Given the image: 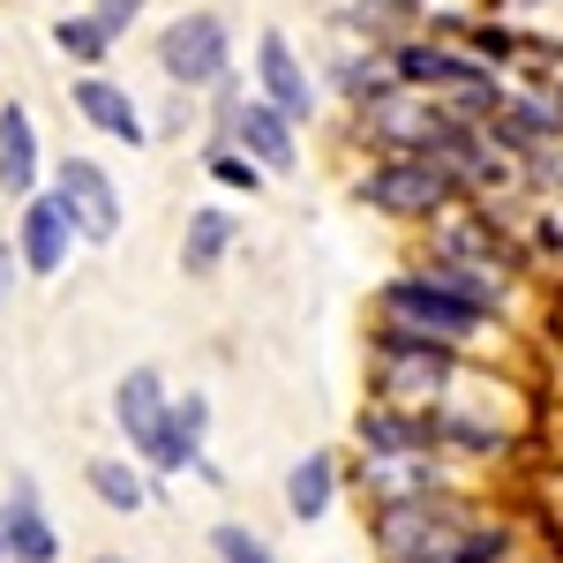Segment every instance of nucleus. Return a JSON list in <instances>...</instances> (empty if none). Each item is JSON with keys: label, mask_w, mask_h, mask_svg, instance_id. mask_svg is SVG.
Listing matches in <instances>:
<instances>
[{"label": "nucleus", "mask_w": 563, "mask_h": 563, "mask_svg": "<svg viewBox=\"0 0 563 563\" xmlns=\"http://www.w3.org/2000/svg\"><path fill=\"white\" fill-rule=\"evenodd\" d=\"M203 174H211L218 188H233V196H256L263 180H271L256 158H249V151H233V143H203Z\"/></svg>", "instance_id": "25"}, {"label": "nucleus", "mask_w": 563, "mask_h": 563, "mask_svg": "<svg viewBox=\"0 0 563 563\" xmlns=\"http://www.w3.org/2000/svg\"><path fill=\"white\" fill-rule=\"evenodd\" d=\"M188 121H196V98L174 90V98H166V113H158V135H188Z\"/></svg>", "instance_id": "27"}, {"label": "nucleus", "mask_w": 563, "mask_h": 563, "mask_svg": "<svg viewBox=\"0 0 563 563\" xmlns=\"http://www.w3.org/2000/svg\"><path fill=\"white\" fill-rule=\"evenodd\" d=\"M376 323L384 331H406V339H429V346H451V353H466V361L481 346H496V331H504L496 308H474V301H459V294H443L413 263L390 271L384 286H376Z\"/></svg>", "instance_id": "2"}, {"label": "nucleus", "mask_w": 563, "mask_h": 563, "mask_svg": "<svg viewBox=\"0 0 563 563\" xmlns=\"http://www.w3.org/2000/svg\"><path fill=\"white\" fill-rule=\"evenodd\" d=\"M203 435H211V398H203V390H180L174 413H166V429L135 451V466H143L151 481L203 474V466H211V459H203Z\"/></svg>", "instance_id": "9"}, {"label": "nucleus", "mask_w": 563, "mask_h": 563, "mask_svg": "<svg viewBox=\"0 0 563 563\" xmlns=\"http://www.w3.org/2000/svg\"><path fill=\"white\" fill-rule=\"evenodd\" d=\"M0 563H8V533H0Z\"/></svg>", "instance_id": "31"}, {"label": "nucleus", "mask_w": 563, "mask_h": 563, "mask_svg": "<svg viewBox=\"0 0 563 563\" xmlns=\"http://www.w3.org/2000/svg\"><path fill=\"white\" fill-rule=\"evenodd\" d=\"M549 98H556V113H563V76H549Z\"/></svg>", "instance_id": "29"}, {"label": "nucleus", "mask_w": 563, "mask_h": 563, "mask_svg": "<svg viewBox=\"0 0 563 563\" xmlns=\"http://www.w3.org/2000/svg\"><path fill=\"white\" fill-rule=\"evenodd\" d=\"M166 413H174V390L158 368H129L121 384H113V429L129 435V451H143L151 435L166 429Z\"/></svg>", "instance_id": "17"}, {"label": "nucleus", "mask_w": 563, "mask_h": 563, "mask_svg": "<svg viewBox=\"0 0 563 563\" xmlns=\"http://www.w3.org/2000/svg\"><path fill=\"white\" fill-rule=\"evenodd\" d=\"M53 196H60V211L76 218V233H84L90 249H106L113 233H121V188H113V174L98 166V158H60L53 166V180H45Z\"/></svg>", "instance_id": "7"}, {"label": "nucleus", "mask_w": 563, "mask_h": 563, "mask_svg": "<svg viewBox=\"0 0 563 563\" xmlns=\"http://www.w3.org/2000/svg\"><path fill=\"white\" fill-rule=\"evenodd\" d=\"M353 496L368 511H390V504H421V496H443V488H466V474L451 459H361L353 466Z\"/></svg>", "instance_id": "8"}, {"label": "nucleus", "mask_w": 563, "mask_h": 563, "mask_svg": "<svg viewBox=\"0 0 563 563\" xmlns=\"http://www.w3.org/2000/svg\"><path fill=\"white\" fill-rule=\"evenodd\" d=\"M53 45H60V60H68V68H84V76H106V60H113V31H106V23H98V15H60V23H53Z\"/></svg>", "instance_id": "22"}, {"label": "nucleus", "mask_w": 563, "mask_h": 563, "mask_svg": "<svg viewBox=\"0 0 563 563\" xmlns=\"http://www.w3.org/2000/svg\"><path fill=\"white\" fill-rule=\"evenodd\" d=\"M353 451L361 459H443L435 451V413H398V406H361L353 413Z\"/></svg>", "instance_id": "12"}, {"label": "nucleus", "mask_w": 563, "mask_h": 563, "mask_svg": "<svg viewBox=\"0 0 563 563\" xmlns=\"http://www.w3.org/2000/svg\"><path fill=\"white\" fill-rule=\"evenodd\" d=\"M15 278H23V256H15V241H0V308L15 294Z\"/></svg>", "instance_id": "28"}, {"label": "nucleus", "mask_w": 563, "mask_h": 563, "mask_svg": "<svg viewBox=\"0 0 563 563\" xmlns=\"http://www.w3.org/2000/svg\"><path fill=\"white\" fill-rule=\"evenodd\" d=\"M158 76L174 90H188V98H203L211 84H225V76H233V31H225V15H211V8L174 15V23L158 31Z\"/></svg>", "instance_id": "5"}, {"label": "nucleus", "mask_w": 563, "mask_h": 563, "mask_svg": "<svg viewBox=\"0 0 563 563\" xmlns=\"http://www.w3.org/2000/svg\"><path fill=\"white\" fill-rule=\"evenodd\" d=\"M353 196H361V211L390 218V225H421V233L466 203V188L451 180V166H435V158H368L353 174Z\"/></svg>", "instance_id": "4"}, {"label": "nucleus", "mask_w": 563, "mask_h": 563, "mask_svg": "<svg viewBox=\"0 0 563 563\" xmlns=\"http://www.w3.org/2000/svg\"><path fill=\"white\" fill-rule=\"evenodd\" d=\"M353 135H361L376 158H435L443 135H451V113H443L435 98H421V90L398 84L390 98H376V106L353 113Z\"/></svg>", "instance_id": "6"}, {"label": "nucleus", "mask_w": 563, "mask_h": 563, "mask_svg": "<svg viewBox=\"0 0 563 563\" xmlns=\"http://www.w3.org/2000/svg\"><path fill=\"white\" fill-rule=\"evenodd\" d=\"M556 203H563V188H556Z\"/></svg>", "instance_id": "33"}, {"label": "nucleus", "mask_w": 563, "mask_h": 563, "mask_svg": "<svg viewBox=\"0 0 563 563\" xmlns=\"http://www.w3.org/2000/svg\"><path fill=\"white\" fill-rule=\"evenodd\" d=\"M211 563H286L271 541H263L256 526H241V519H218L211 526Z\"/></svg>", "instance_id": "24"}, {"label": "nucleus", "mask_w": 563, "mask_h": 563, "mask_svg": "<svg viewBox=\"0 0 563 563\" xmlns=\"http://www.w3.org/2000/svg\"><path fill=\"white\" fill-rule=\"evenodd\" d=\"M0 533H8V563H60V526L45 519L31 474L8 481V496H0Z\"/></svg>", "instance_id": "14"}, {"label": "nucleus", "mask_w": 563, "mask_h": 563, "mask_svg": "<svg viewBox=\"0 0 563 563\" xmlns=\"http://www.w3.org/2000/svg\"><path fill=\"white\" fill-rule=\"evenodd\" d=\"M84 488L106 504V511H121V519L151 511V496H158V481L143 474L135 459H90V466H84Z\"/></svg>", "instance_id": "21"}, {"label": "nucleus", "mask_w": 563, "mask_h": 563, "mask_svg": "<svg viewBox=\"0 0 563 563\" xmlns=\"http://www.w3.org/2000/svg\"><path fill=\"white\" fill-rule=\"evenodd\" d=\"M459 45L474 53L481 68H496V76H504V68H519V60H526V45H533V38H526V31H511V23H496V15H474Z\"/></svg>", "instance_id": "23"}, {"label": "nucleus", "mask_w": 563, "mask_h": 563, "mask_svg": "<svg viewBox=\"0 0 563 563\" xmlns=\"http://www.w3.org/2000/svg\"><path fill=\"white\" fill-rule=\"evenodd\" d=\"M233 151H249L263 174H294V166H301V129H294L278 106L249 98V106H241V121H233Z\"/></svg>", "instance_id": "16"}, {"label": "nucleus", "mask_w": 563, "mask_h": 563, "mask_svg": "<svg viewBox=\"0 0 563 563\" xmlns=\"http://www.w3.org/2000/svg\"><path fill=\"white\" fill-rule=\"evenodd\" d=\"M323 84H331L353 113H361V106L390 98V90H398V76H390V53H384V45H346V53L331 60V76H323Z\"/></svg>", "instance_id": "20"}, {"label": "nucleus", "mask_w": 563, "mask_h": 563, "mask_svg": "<svg viewBox=\"0 0 563 563\" xmlns=\"http://www.w3.org/2000/svg\"><path fill=\"white\" fill-rule=\"evenodd\" d=\"M45 151H38V121H31V106H0V196L8 203H31L45 196Z\"/></svg>", "instance_id": "15"}, {"label": "nucleus", "mask_w": 563, "mask_h": 563, "mask_svg": "<svg viewBox=\"0 0 563 563\" xmlns=\"http://www.w3.org/2000/svg\"><path fill=\"white\" fill-rule=\"evenodd\" d=\"M511 563H541V556H511Z\"/></svg>", "instance_id": "32"}, {"label": "nucleus", "mask_w": 563, "mask_h": 563, "mask_svg": "<svg viewBox=\"0 0 563 563\" xmlns=\"http://www.w3.org/2000/svg\"><path fill=\"white\" fill-rule=\"evenodd\" d=\"M474 488H443V496H421V504H390V511H368V549L376 563H459L466 533L481 526Z\"/></svg>", "instance_id": "3"}, {"label": "nucleus", "mask_w": 563, "mask_h": 563, "mask_svg": "<svg viewBox=\"0 0 563 563\" xmlns=\"http://www.w3.org/2000/svg\"><path fill=\"white\" fill-rule=\"evenodd\" d=\"M90 563H129V556H113V549H106V556H90Z\"/></svg>", "instance_id": "30"}, {"label": "nucleus", "mask_w": 563, "mask_h": 563, "mask_svg": "<svg viewBox=\"0 0 563 563\" xmlns=\"http://www.w3.org/2000/svg\"><path fill=\"white\" fill-rule=\"evenodd\" d=\"M474 361L451 346H429V339H406V331H384L368 323V398L376 406H398V413H443L474 390Z\"/></svg>", "instance_id": "1"}, {"label": "nucleus", "mask_w": 563, "mask_h": 563, "mask_svg": "<svg viewBox=\"0 0 563 563\" xmlns=\"http://www.w3.org/2000/svg\"><path fill=\"white\" fill-rule=\"evenodd\" d=\"M143 8H151V0H90V15H98L113 38H129V23L143 15Z\"/></svg>", "instance_id": "26"}, {"label": "nucleus", "mask_w": 563, "mask_h": 563, "mask_svg": "<svg viewBox=\"0 0 563 563\" xmlns=\"http://www.w3.org/2000/svg\"><path fill=\"white\" fill-rule=\"evenodd\" d=\"M68 106H76V113H84V121L106 135V143H129V151H143V143L158 135L151 121H143L135 90L113 84V76H76V84H68Z\"/></svg>", "instance_id": "13"}, {"label": "nucleus", "mask_w": 563, "mask_h": 563, "mask_svg": "<svg viewBox=\"0 0 563 563\" xmlns=\"http://www.w3.org/2000/svg\"><path fill=\"white\" fill-rule=\"evenodd\" d=\"M256 98H263V106H278L294 129H301V121H316V98H323V90H316L308 60L294 53V38H286V31H263V38H256Z\"/></svg>", "instance_id": "10"}, {"label": "nucleus", "mask_w": 563, "mask_h": 563, "mask_svg": "<svg viewBox=\"0 0 563 563\" xmlns=\"http://www.w3.org/2000/svg\"><path fill=\"white\" fill-rule=\"evenodd\" d=\"M76 218L60 211V196L45 188V196H31L23 203V218H15V256H23V271L31 278H60L68 271V256H76Z\"/></svg>", "instance_id": "11"}, {"label": "nucleus", "mask_w": 563, "mask_h": 563, "mask_svg": "<svg viewBox=\"0 0 563 563\" xmlns=\"http://www.w3.org/2000/svg\"><path fill=\"white\" fill-rule=\"evenodd\" d=\"M346 496V466H339V451H308L294 459V474H286V519H331V504Z\"/></svg>", "instance_id": "19"}, {"label": "nucleus", "mask_w": 563, "mask_h": 563, "mask_svg": "<svg viewBox=\"0 0 563 563\" xmlns=\"http://www.w3.org/2000/svg\"><path fill=\"white\" fill-rule=\"evenodd\" d=\"M233 249H241V218L225 211V203H196L188 225H180V271L188 278H211V271H225Z\"/></svg>", "instance_id": "18"}]
</instances>
